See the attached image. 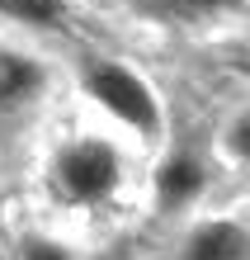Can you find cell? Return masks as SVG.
<instances>
[{
    "label": "cell",
    "instance_id": "2",
    "mask_svg": "<svg viewBox=\"0 0 250 260\" xmlns=\"http://www.w3.org/2000/svg\"><path fill=\"white\" fill-rule=\"evenodd\" d=\"M85 90H90V100H99L114 118H123L128 128L137 133H156L161 128V109H156V100H151V90L137 81L132 71H123L114 62H95L85 71Z\"/></svg>",
    "mask_w": 250,
    "mask_h": 260
},
{
    "label": "cell",
    "instance_id": "4",
    "mask_svg": "<svg viewBox=\"0 0 250 260\" xmlns=\"http://www.w3.org/2000/svg\"><path fill=\"white\" fill-rule=\"evenodd\" d=\"M43 67L24 52H0V114L5 109H24L28 100L43 95Z\"/></svg>",
    "mask_w": 250,
    "mask_h": 260
},
{
    "label": "cell",
    "instance_id": "5",
    "mask_svg": "<svg viewBox=\"0 0 250 260\" xmlns=\"http://www.w3.org/2000/svg\"><path fill=\"white\" fill-rule=\"evenodd\" d=\"M203 166L189 156V151H175L165 166H161V175H156V199H161V208H180V204H189V199L203 189Z\"/></svg>",
    "mask_w": 250,
    "mask_h": 260
},
{
    "label": "cell",
    "instance_id": "8",
    "mask_svg": "<svg viewBox=\"0 0 250 260\" xmlns=\"http://www.w3.org/2000/svg\"><path fill=\"white\" fill-rule=\"evenodd\" d=\"M245 137H250V118H236V128H231V147H236V156H245Z\"/></svg>",
    "mask_w": 250,
    "mask_h": 260
},
{
    "label": "cell",
    "instance_id": "9",
    "mask_svg": "<svg viewBox=\"0 0 250 260\" xmlns=\"http://www.w3.org/2000/svg\"><path fill=\"white\" fill-rule=\"evenodd\" d=\"M184 10H222V5H241V0H180Z\"/></svg>",
    "mask_w": 250,
    "mask_h": 260
},
{
    "label": "cell",
    "instance_id": "1",
    "mask_svg": "<svg viewBox=\"0 0 250 260\" xmlns=\"http://www.w3.org/2000/svg\"><path fill=\"white\" fill-rule=\"evenodd\" d=\"M118 180H123V161L99 137H81V142L61 147L57 161H52V194L71 208L104 204L118 189Z\"/></svg>",
    "mask_w": 250,
    "mask_h": 260
},
{
    "label": "cell",
    "instance_id": "7",
    "mask_svg": "<svg viewBox=\"0 0 250 260\" xmlns=\"http://www.w3.org/2000/svg\"><path fill=\"white\" fill-rule=\"evenodd\" d=\"M24 260H71V251H66V246H57V241L33 237V241H24Z\"/></svg>",
    "mask_w": 250,
    "mask_h": 260
},
{
    "label": "cell",
    "instance_id": "6",
    "mask_svg": "<svg viewBox=\"0 0 250 260\" xmlns=\"http://www.w3.org/2000/svg\"><path fill=\"white\" fill-rule=\"evenodd\" d=\"M0 14H10L19 24H33V28H48V24H61L66 5L61 0H0Z\"/></svg>",
    "mask_w": 250,
    "mask_h": 260
},
{
    "label": "cell",
    "instance_id": "3",
    "mask_svg": "<svg viewBox=\"0 0 250 260\" xmlns=\"http://www.w3.org/2000/svg\"><path fill=\"white\" fill-rule=\"evenodd\" d=\"M245 251H250L245 227L241 222H227V218L203 222L198 232L184 241V260H245Z\"/></svg>",
    "mask_w": 250,
    "mask_h": 260
}]
</instances>
